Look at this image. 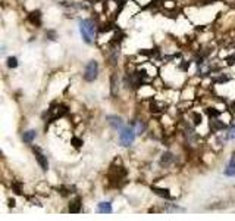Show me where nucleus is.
<instances>
[{
  "mask_svg": "<svg viewBox=\"0 0 235 221\" xmlns=\"http://www.w3.org/2000/svg\"><path fill=\"white\" fill-rule=\"evenodd\" d=\"M80 31L85 43L91 44L94 41V34H96V25L91 19H82L80 22Z\"/></svg>",
  "mask_w": 235,
  "mask_h": 221,
  "instance_id": "1",
  "label": "nucleus"
},
{
  "mask_svg": "<svg viewBox=\"0 0 235 221\" xmlns=\"http://www.w3.org/2000/svg\"><path fill=\"white\" fill-rule=\"evenodd\" d=\"M135 128L132 127H123L119 133V141H121L122 146H131L134 143V139H135Z\"/></svg>",
  "mask_w": 235,
  "mask_h": 221,
  "instance_id": "2",
  "label": "nucleus"
},
{
  "mask_svg": "<svg viewBox=\"0 0 235 221\" xmlns=\"http://www.w3.org/2000/svg\"><path fill=\"white\" fill-rule=\"evenodd\" d=\"M99 75V62L97 60H90L84 71V80L85 81H94Z\"/></svg>",
  "mask_w": 235,
  "mask_h": 221,
  "instance_id": "3",
  "label": "nucleus"
},
{
  "mask_svg": "<svg viewBox=\"0 0 235 221\" xmlns=\"http://www.w3.org/2000/svg\"><path fill=\"white\" fill-rule=\"evenodd\" d=\"M66 114H68V108L65 105H57L56 108L52 106V109H49V117H50L52 121L56 120V118H61V117Z\"/></svg>",
  "mask_w": 235,
  "mask_h": 221,
  "instance_id": "4",
  "label": "nucleus"
},
{
  "mask_svg": "<svg viewBox=\"0 0 235 221\" xmlns=\"http://www.w3.org/2000/svg\"><path fill=\"white\" fill-rule=\"evenodd\" d=\"M34 150V155H35V158H37V162L40 164V167L43 171H47V168H49V162H47V158L46 155L41 152L40 147H33Z\"/></svg>",
  "mask_w": 235,
  "mask_h": 221,
  "instance_id": "5",
  "label": "nucleus"
},
{
  "mask_svg": "<svg viewBox=\"0 0 235 221\" xmlns=\"http://www.w3.org/2000/svg\"><path fill=\"white\" fill-rule=\"evenodd\" d=\"M108 122L115 128V130H122L123 128V121L121 117H116V115H108L106 117Z\"/></svg>",
  "mask_w": 235,
  "mask_h": 221,
  "instance_id": "6",
  "label": "nucleus"
},
{
  "mask_svg": "<svg viewBox=\"0 0 235 221\" xmlns=\"http://www.w3.org/2000/svg\"><path fill=\"white\" fill-rule=\"evenodd\" d=\"M210 128H212V131L217 133V131H221V130H225V128H226V124H225L223 121L210 118Z\"/></svg>",
  "mask_w": 235,
  "mask_h": 221,
  "instance_id": "7",
  "label": "nucleus"
},
{
  "mask_svg": "<svg viewBox=\"0 0 235 221\" xmlns=\"http://www.w3.org/2000/svg\"><path fill=\"white\" fill-rule=\"evenodd\" d=\"M29 22L34 24V25H37V27H40L41 25V12L40 10H34L29 14Z\"/></svg>",
  "mask_w": 235,
  "mask_h": 221,
  "instance_id": "8",
  "label": "nucleus"
},
{
  "mask_svg": "<svg viewBox=\"0 0 235 221\" xmlns=\"http://www.w3.org/2000/svg\"><path fill=\"white\" fill-rule=\"evenodd\" d=\"M80 211H81V198H75L74 201L69 203V212L78 214Z\"/></svg>",
  "mask_w": 235,
  "mask_h": 221,
  "instance_id": "9",
  "label": "nucleus"
},
{
  "mask_svg": "<svg viewBox=\"0 0 235 221\" xmlns=\"http://www.w3.org/2000/svg\"><path fill=\"white\" fill-rule=\"evenodd\" d=\"M97 209H99V212H101V214H110L112 212V203L110 202H100Z\"/></svg>",
  "mask_w": 235,
  "mask_h": 221,
  "instance_id": "10",
  "label": "nucleus"
},
{
  "mask_svg": "<svg viewBox=\"0 0 235 221\" xmlns=\"http://www.w3.org/2000/svg\"><path fill=\"white\" fill-rule=\"evenodd\" d=\"M35 136H37V131L35 130H28V131H25V133L22 134V140L25 141V143H33Z\"/></svg>",
  "mask_w": 235,
  "mask_h": 221,
  "instance_id": "11",
  "label": "nucleus"
},
{
  "mask_svg": "<svg viewBox=\"0 0 235 221\" xmlns=\"http://www.w3.org/2000/svg\"><path fill=\"white\" fill-rule=\"evenodd\" d=\"M151 190L155 192L156 194H159L162 198H166V199H170V193H169V189H160V187H151Z\"/></svg>",
  "mask_w": 235,
  "mask_h": 221,
  "instance_id": "12",
  "label": "nucleus"
},
{
  "mask_svg": "<svg viewBox=\"0 0 235 221\" xmlns=\"http://www.w3.org/2000/svg\"><path fill=\"white\" fill-rule=\"evenodd\" d=\"M174 161V156L170 152H165L162 155V159H160V165H169L170 162Z\"/></svg>",
  "mask_w": 235,
  "mask_h": 221,
  "instance_id": "13",
  "label": "nucleus"
},
{
  "mask_svg": "<svg viewBox=\"0 0 235 221\" xmlns=\"http://www.w3.org/2000/svg\"><path fill=\"white\" fill-rule=\"evenodd\" d=\"M225 174L226 175H235V153H234V156H232L231 162H229V165L226 167V170H225Z\"/></svg>",
  "mask_w": 235,
  "mask_h": 221,
  "instance_id": "14",
  "label": "nucleus"
},
{
  "mask_svg": "<svg viewBox=\"0 0 235 221\" xmlns=\"http://www.w3.org/2000/svg\"><path fill=\"white\" fill-rule=\"evenodd\" d=\"M206 114H207L210 118H217L221 112H219V111H216L215 108H209V109H206Z\"/></svg>",
  "mask_w": 235,
  "mask_h": 221,
  "instance_id": "15",
  "label": "nucleus"
},
{
  "mask_svg": "<svg viewBox=\"0 0 235 221\" xmlns=\"http://www.w3.org/2000/svg\"><path fill=\"white\" fill-rule=\"evenodd\" d=\"M7 67H9V68H16V67H18V59H16L15 56L7 58Z\"/></svg>",
  "mask_w": 235,
  "mask_h": 221,
  "instance_id": "16",
  "label": "nucleus"
},
{
  "mask_svg": "<svg viewBox=\"0 0 235 221\" xmlns=\"http://www.w3.org/2000/svg\"><path fill=\"white\" fill-rule=\"evenodd\" d=\"M144 130H146V124L138 121V122L135 124V133H137V134H141L143 131H144Z\"/></svg>",
  "mask_w": 235,
  "mask_h": 221,
  "instance_id": "17",
  "label": "nucleus"
},
{
  "mask_svg": "<svg viewBox=\"0 0 235 221\" xmlns=\"http://www.w3.org/2000/svg\"><path fill=\"white\" fill-rule=\"evenodd\" d=\"M72 145L75 147H81L82 146V140H81L80 137H72Z\"/></svg>",
  "mask_w": 235,
  "mask_h": 221,
  "instance_id": "18",
  "label": "nucleus"
},
{
  "mask_svg": "<svg viewBox=\"0 0 235 221\" xmlns=\"http://www.w3.org/2000/svg\"><path fill=\"white\" fill-rule=\"evenodd\" d=\"M12 187H14L15 193L22 194V189H21V184H19V183H14V184H12Z\"/></svg>",
  "mask_w": 235,
  "mask_h": 221,
  "instance_id": "19",
  "label": "nucleus"
},
{
  "mask_svg": "<svg viewBox=\"0 0 235 221\" xmlns=\"http://www.w3.org/2000/svg\"><path fill=\"white\" fill-rule=\"evenodd\" d=\"M202 122V115L200 114H194V124L195 125H198Z\"/></svg>",
  "mask_w": 235,
  "mask_h": 221,
  "instance_id": "20",
  "label": "nucleus"
},
{
  "mask_svg": "<svg viewBox=\"0 0 235 221\" xmlns=\"http://www.w3.org/2000/svg\"><path fill=\"white\" fill-rule=\"evenodd\" d=\"M229 139H235V125L234 127H231V130H229V134H228Z\"/></svg>",
  "mask_w": 235,
  "mask_h": 221,
  "instance_id": "21",
  "label": "nucleus"
},
{
  "mask_svg": "<svg viewBox=\"0 0 235 221\" xmlns=\"http://www.w3.org/2000/svg\"><path fill=\"white\" fill-rule=\"evenodd\" d=\"M110 30H112V25H110V24H109V25H104V27H103V28H100V31H101V33H104V31L108 33V31H110Z\"/></svg>",
  "mask_w": 235,
  "mask_h": 221,
  "instance_id": "22",
  "label": "nucleus"
},
{
  "mask_svg": "<svg viewBox=\"0 0 235 221\" xmlns=\"http://www.w3.org/2000/svg\"><path fill=\"white\" fill-rule=\"evenodd\" d=\"M9 207H15V199H9Z\"/></svg>",
  "mask_w": 235,
  "mask_h": 221,
  "instance_id": "23",
  "label": "nucleus"
},
{
  "mask_svg": "<svg viewBox=\"0 0 235 221\" xmlns=\"http://www.w3.org/2000/svg\"><path fill=\"white\" fill-rule=\"evenodd\" d=\"M232 111H234V112H235V103H234V105H232Z\"/></svg>",
  "mask_w": 235,
  "mask_h": 221,
  "instance_id": "24",
  "label": "nucleus"
}]
</instances>
